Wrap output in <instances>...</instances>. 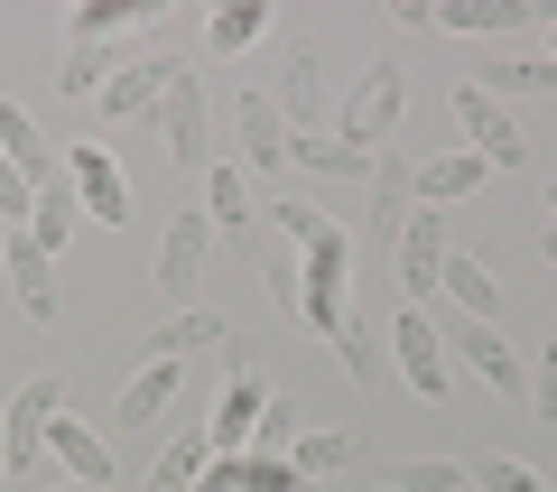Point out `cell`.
<instances>
[{"label": "cell", "mask_w": 557, "mask_h": 492, "mask_svg": "<svg viewBox=\"0 0 557 492\" xmlns=\"http://www.w3.org/2000/svg\"><path fill=\"white\" fill-rule=\"evenodd\" d=\"M57 418H65V381L57 372H28L20 391L0 399V455H10V473L47 455V428H57Z\"/></svg>", "instance_id": "6da1fadb"}, {"label": "cell", "mask_w": 557, "mask_h": 492, "mask_svg": "<svg viewBox=\"0 0 557 492\" xmlns=\"http://www.w3.org/2000/svg\"><path fill=\"white\" fill-rule=\"evenodd\" d=\"M391 354H399V381H409L418 399H446L456 354H446V335H437V316H428V307H399L391 316Z\"/></svg>", "instance_id": "7a4b0ae2"}, {"label": "cell", "mask_w": 557, "mask_h": 492, "mask_svg": "<svg viewBox=\"0 0 557 492\" xmlns=\"http://www.w3.org/2000/svg\"><path fill=\"white\" fill-rule=\"evenodd\" d=\"M456 131H465V149L483 158V168H530V131H520V112H502L493 94H474V84H465L456 94Z\"/></svg>", "instance_id": "3957f363"}, {"label": "cell", "mask_w": 557, "mask_h": 492, "mask_svg": "<svg viewBox=\"0 0 557 492\" xmlns=\"http://www.w3.org/2000/svg\"><path fill=\"white\" fill-rule=\"evenodd\" d=\"M159 121H168V158H177V168H214V94H205V75H196V65H186V75L168 84Z\"/></svg>", "instance_id": "277c9868"}, {"label": "cell", "mask_w": 557, "mask_h": 492, "mask_svg": "<svg viewBox=\"0 0 557 492\" xmlns=\"http://www.w3.org/2000/svg\"><path fill=\"white\" fill-rule=\"evenodd\" d=\"M399 112H409V75L399 65H372V75L354 84V102H344V149H381V139L399 131Z\"/></svg>", "instance_id": "5b68a950"}, {"label": "cell", "mask_w": 557, "mask_h": 492, "mask_svg": "<svg viewBox=\"0 0 557 492\" xmlns=\"http://www.w3.org/2000/svg\"><path fill=\"white\" fill-rule=\"evenodd\" d=\"M233 362L242 372L223 381V399H214V418H205V446L214 455H251V428H260V409H270V381H260V362L233 344Z\"/></svg>", "instance_id": "8992f818"}, {"label": "cell", "mask_w": 557, "mask_h": 492, "mask_svg": "<svg viewBox=\"0 0 557 492\" xmlns=\"http://www.w3.org/2000/svg\"><path fill=\"white\" fill-rule=\"evenodd\" d=\"M205 260H214V223H205V214H177V223L159 233V297H168V316L205 288Z\"/></svg>", "instance_id": "52a82bcc"}, {"label": "cell", "mask_w": 557, "mask_h": 492, "mask_svg": "<svg viewBox=\"0 0 557 492\" xmlns=\"http://www.w3.org/2000/svg\"><path fill=\"white\" fill-rule=\"evenodd\" d=\"M65 186H75L84 223H131V186H121L112 149H94V139H75V149H65Z\"/></svg>", "instance_id": "ba28073f"}, {"label": "cell", "mask_w": 557, "mask_h": 492, "mask_svg": "<svg viewBox=\"0 0 557 492\" xmlns=\"http://www.w3.org/2000/svg\"><path fill=\"white\" fill-rule=\"evenodd\" d=\"M270 102H278V121H288V131H317V112H325V65H317V47H307V38L278 47V84H270Z\"/></svg>", "instance_id": "9c48e42d"}, {"label": "cell", "mask_w": 557, "mask_h": 492, "mask_svg": "<svg viewBox=\"0 0 557 492\" xmlns=\"http://www.w3.org/2000/svg\"><path fill=\"white\" fill-rule=\"evenodd\" d=\"M0 270H10V297H20V316H28V325H57V316H65V297H57V260H47L28 233H10Z\"/></svg>", "instance_id": "30bf717a"}, {"label": "cell", "mask_w": 557, "mask_h": 492, "mask_svg": "<svg viewBox=\"0 0 557 492\" xmlns=\"http://www.w3.org/2000/svg\"><path fill=\"white\" fill-rule=\"evenodd\" d=\"M177 75H186L177 57H131L94 102H102V121H139V112H159V102H168V84H177Z\"/></svg>", "instance_id": "8fae6325"}, {"label": "cell", "mask_w": 557, "mask_h": 492, "mask_svg": "<svg viewBox=\"0 0 557 492\" xmlns=\"http://www.w3.org/2000/svg\"><path fill=\"white\" fill-rule=\"evenodd\" d=\"M483 177H493V168H483L474 149H437V158H418V168H409V196L428 205V214H446V205H465Z\"/></svg>", "instance_id": "7c38bea8"}, {"label": "cell", "mask_w": 557, "mask_h": 492, "mask_svg": "<svg viewBox=\"0 0 557 492\" xmlns=\"http://www.w3.org/2000/svg\"><path fill=\"white\" fill-rule=\"evenodd\" d=\"M205 223L223 233V251H251V242H260V223H251V186H242L233 158H214V168H205Z\"/></svg>", "instance_id": "4fadbf2b"}, {"label": "cell", "mask_w": 557, "mask_h": 492, "mask_svg": "<svg viewBox=\"0 0 557 492\" xmlns=\"http://www.w3.org/2000/svg\"><path fill=\"white\" fill-rule=\"evenodd\" d=\"M437 270H446V223L418 205V214L399 223V288H409V307H418V297H437Z\"/></svg>", "instance_id": "5bb4252c"}, {"label": "cell", "mask_w": 557, "mask_h": 492, "mask_svg": "<svg viewBox=\"0 0 557 492\" xmlns=\"http://www.w3.org/2000/svg\"><path fill=\"white\" fill-rule=\"evenodd\" d=\"M233 139H242L233 168H288V121H278L270 94H242L233 102Z\"/></svg>", "instance_id": "9a60e30c"}, {"label": "cell", "mask_w": 557, "mask_h": 492, "mask_svg": "<svg viewBox=\"0 0 557 492\" xmlns=\"http://www.w3.org/2000/svg\"><path fill=\"white\" fill-rule=\"evenodd\" d=\"M474 94H493L502 112L530 102V94H557V57H530V47L520 57H493V65H474Z\"/></svg>", "instance_id": "2e32d148"}, {"label": "cell", "mask_w": 557, "mask_h": 492, "mask_svg": "<svg viewBox=\"0 0 557 492\" xmlns=\"http://www.w3.org/2000/svg\"><path fill=\"white\" fill-rule=\"evenodd\" d=\"M0 158H10V168H20L28 186H57V177H65V158L47 149V131L20 112V102H0Z\"/></svg>", "instance_id": "e0dca14e"}, {"label": "cell", "mask_w": 557, "mask_h": 492, "mask_svg": "<svg viewBox=\"0 0 557 492\" xmlns=\"http://www.w3.org/2000/svg\"><path fill=\"white\" fill-rule=\"evenodd\" d=\"M372 242H399V223L418 214V196H409V158L399 149H372Z\"/></svg>", "instance_id": "ac0fdd59"}, {"label": "cell", "mask_w": 557, "mask_h": 492, "mask_svg": "<svg viewBox=\"0 0 557 492\" xmlns=\"http://www.w3.org/2000/svg\"><path fill=\"white\" fill-rule=\"evenodd\" d=\"M196 354H233V335H223V316H205V307H177L149 335V362H196Z\"/></svg>", "instance_id": "d6986e66"}, {"label": "cell", "mask_w": 557, "mask_h": 492, "mask_svg": "<svg viewBox=\"0 0 557 492\" xmlns=\"http://www.w3.org/2000/svg\"><path fill=\"white\" fill-rule=\"evenodd\" d=\"M446 38H530V0H446Z\"/></svg>", "instance_id": "ffe728a7"}, {"label": "cell", "mask_w": 557, "mask_h": 492, "mask_svg": "<svg viewBox=\"0 0 557 492\" xmlns=\"http://www.w3.org/2000/svg\"><path fill=\"white\" fill-rule=\"evenodd\" d=\"M437 297L456 316H474V325H493L502 316V288H493V270H483L474 251H446V270H437Z\"/></svg>", "instance_id": "44dd1931"}, {"label": "cell", "mask_w": 557, "mask_h": 492, "mask_svg": "<svg viewBox=\"0 0 557 492\" xmlns=\"http://www.w3.org/2000/svg\"><path fill=\"white\" fill-rule=\"evenodd\" d=\"M168 409H177V362H139V372L121 381V409H112V418L139 436L149 418H168Z\"/></svg>", "instance_id": "7402d4cb"}, {"label": "cell", "mask_w": 557, "mask_h": 492, "mask_svg": "<svg viewBox=\"0 0 557 492\" xmlns=\"http://www.w3.org/2000/svg\"><path fill=\"white\" fill-rule=\"evenodd\" d=\"M288 168H307V177H372V149H344L335 131H288Z\"/></svg>", "instance_id": "603a6c76"}, {"label": "cell", "mask_w": 557, "mask_h": 492, "mask_svg": "<svg viewBox=\"0 0 557 492\" xmlns=\"http://www.w3.org/2000/svg\"><path fill=\"white\" fill-rule=\"evenodd\" d=\"M205 465H214V446H205V428H177V436L159 446V465L139 473V492H196V473H205Z\"/></svg>", "instance_id": "cb8c5ba5"}, {"label": "cell", "mask_w": 557, "mask_h": 492, "mask_svg": "<svg viewBox=\"0 0 557 492\" xmlns=\"http://www.w3.org/2000/svg\"><path fill=\"white\" fill-rule=\"evenodd\" d=\"M288 465H298V483H325V473L362 465V436H354V428H298V446H288Z\"/></svg>", "instance_id": "d4e9b609"}, {"label": "cell", "mask_w": 557, "mask_h": 492, "mask_svg": "<svg viewBox=\"0 0 557 492\" xmlns=\"http://www.w3.org/2000/svg\"><path fill=\"white\" fill-rule=\"evenodd\" d=\"M381 492H474V473L456 465V455H399V465L372 473Z\"/></svg>", "instance_id": "484cf974"}, {"label": "cell", "mask_w": 557, "mask_h": 492, "mask_svg": "<svg viewBox=\"0 0 557 492\" xmlns=\"http://www.w3.org/2000/svg\"><path fill=\"white\" fill-rule=\"evenodd\" d=\"M47 455H65L75 483H102V492H112V446H102L84 418H57V428H47Z\"/></svg>", "instance_id": "4316f807"}, {"label": "cell", "mask_w": 557, "mask_h": 492, "mask_svg": "<svg viewBox=\"0 0 557 492\" xmlns=\"http://www.w3.org/2000/svg\"><path fill=\"white\" fill-rule=\"evenodd\" d=\"M75 223H84V205H75V186H38V205H28V242H38V251L47 260H57L65 251V242H75Z\"/></svg>", "instance_id": "83f0119b"}, {"label": "cell", "mask_w": 557, "mask_h": 492, "mask_svg": "<svg viewBox=\"0 0 557 492\" xmlns=\"http://www.w3.org/2000/svg\"><path fill=\"white\" fill-rule=\"evenodd\" d=\"M270 38V10H260V0H223L214 20H205V47H214V57H242V47H260Z\"/></svg>", "instance_id": "f1b7e54d"}, {"label": "cell", "mask_w": 557, "mask_h": 492, "mask_svg": "<svg viewBox=\"0 0 557 492\" xmlns=\"http://www.w3.org/2000/svg\"><path fill=\"white\" fill-rule=\"evenodd\" d=\"M307 270H298V288H325V297H344V279H354V242H344V223H335V233H325V242H307Z\"/></svg>", "instance_id": "f546056e"}, {"label": "cell", "mask_w": 557, "mask_h": 492, "mask_svg": "<svg viewBox=\"0 0 557 492\" xmlns=\"http://www.w3.org/2000/svg\"><path fill=\"white\" fill-rule=\"evenodd\" d=\"M121 65H131V57H112V47H65L57 84H65V94H102V84H112Z\"/></svg>", "instance_id": "4dcf8cb0"}, {"label": "cell", "mask_w": 557, "mask_h": 492, "mask_svg": "<svg viewBox=\"0 0 557 492\" xmlns=\"http://www.w3.org/2000/svg\"><path fill=\"white\" fill-rule=\"evenodd\" d=\"M270 223H278V242H288V251H307V242L335 233V214H317L307 196H278V205H270Z\"/></svg>", "instance_id": "1f68e13d"}, {"label": "cell", "mask_w": 557, "mask_h": 492, "mask_svg": "<svg viewBox=\"0 0 557 492\" xmlns=\"http://www.w3.org/2000/svg\"><path fill=\"white\" fill-rule=\"evenodd\" d=\"M233 492H298L288 455H233Z\"/></svg>", "instance_id": "d6a6232c"}, {"label": "cell", "mask_w": 557, "mask_h": 492, "mask_svg": "<svg viewBox=\"0 0 557 492\" xmlns=\"http://www.w3.org/2000/svg\"><path fill=\"white\" fill-rule=\"evenodd\" d=\"M465 473H474V492H548L520 455H483V465H465Z\"/></svg>", "instance_id": "836d02e7"}, {"label": "cell", "mask_w": 557, "mask_h": 492, "mask_svg": "<svg viewBox=\"0 0 557 492\" xmlns=\"http://www.w3.org/2000/svg\"><path fill=\"white\" fill-rule=\"evenodd\" d=\"M288 446H298V409L270 391V409H260V428H251V455H288Z\"/></svg>", "instance_id": "e575fe53"}, {"label": "cell", "mask_w": 557, "mask_h": 492, "mask_svg": "<svg viewBox=\"0 0 557 492\" xmlns=\"http://www.w3.org/2000/svg\"><path fill=\"white\" fill-rule=\"evenodd\" d=\"M260 279H270V307L278 316H298V260H288V251H260Z\"/></svg>", "instance_id": "d590c367"}, {"label": "cell", "mask_w": 557, "mask_h": 492, "mask_svg": "<svg viewBox=\"0 0 557 492\" xmlns=\"http://www.w3.org/2000/svg\"><path fill=\"white\" fill-rule=\"evenodd\" d=\"M530 409H539V418H557V335L539 344V372H530Z\"/></svg>", "instance_id": "8d00e7d4"}, {"label": "cell", "mask_w": 557, "mask_h": 492, "mask_svg": "<svg viewBox=\"0 0 557 492\" xmlns=\"http://www.w3.org/2000/svg\"><path fill=\"white\" fill-rule=\"evenodd\" d=\"M28 205H38V186H28L20 168L0 158V223H28Z\"/></svg>", "instance_id": "74e56055"}, {"label": "cell", "mask_w": 557, "mask_h": 492, "mask_svg": "<svg viewBox=\"0 0 557 492\" xmlns=\"http://www.w3.org/2000/svg\"><path fill=\"white\" fill-rule=\"evenodd\" d=\"M335 354H344V381H372V335H362V325H344Z\"/></svg>", "instance_id": "f35d334b"}, {"label": "cell", "mask_w": 557, "mask_h": 492, "mask_svg": "<svg viewBox=\"0 0 557 492\" xmlns=\"http://www.w3.org/2000/svg\"><path fill=\"white\" fill-rule=\"evenodd\" d=\"M539 251H548V260H557V223H548V233H539Z\"/></svg>", "instance_id": "ab89813d"}, {"label": "cell", "mask_w": 557, "mask_h": 492, "mask_svg": "<svg viewBox=\"0 0 557 492\" xmlns=\"http://www.w3.org/2000/svg\"><path fill=\"white\" fill-rule=\"evenodd\" d=\"M65 492H102V483H65Z\"/></svg>", "instance_id": "60d3db41"}, {"label": "cell", "mask_w": 557, "mask_h": 492, "mask_svg": "<svg viewBox=\"0 0 557 492\" xmlns=\"http://www.w3.org/2000/svg\"><path fill=\"white\" fill-rule=\"evenodd\" d=\"M548 57H557V20H548Z\"/></svg>", "instance_id": "b9f144b4"}, {"label": "cell", "mask_w": 557, "mask_h": 492, "mask_svg": "<svg viewBox=\"0 0 557 492\" xmlns=\"http://www.w3.org/2000/svg\"><path fill=\"white\" fill-rule=\"evenodd\" d=\"M0 483H10V455H0Z\"/></svg>", "instance_id": "7bdbcfd3"}, {"label": "cell", "mask_w": 557, "mask_h": 492, "mask_svg": "<svg viewBox=\"0 0 557 492\" xmlns=\"http://www.w3.org/2000/svg\"><path fill=\"white\" fill-rule=\"evenodd\" d=\"M0 251H10V223H0Z\"/></svg>", "instance_id": "ee69618b"}, {"label": "cell", "mask_w": 557, "mask_h": 492, "mask_svg": "<svg viewBox=\"0 0 557 492\" xmlns=\"http://www.w3.org/2000/svg\"><path fill=\"white\" fill-rule=\"evenodd\" d=\"M548 214H557V186H548Z\"/></svg>", "instance_id": "f6af8a7d"}, {"label": "cell", "mask_w": 557, "mask_h": 492, "mask_svg": "<svg viewBox=\"0 0 557 492\" xmlns=\"http://www.w3.org/2000/svg\"><path fill=\"white\" fill-rule=\"evenodd\" d=\"M196 492H205V483H196Z\"/></svg>", "instance_id": "bcb514c9"}]
</instances>
